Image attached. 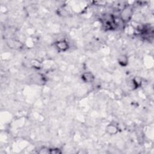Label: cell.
Instances as JSON below:
<instances>
[{
    "mask_svg": "<svg viewBox=\"0 0 154 154\" xmlns=\"http://www.w3.org/2000/svg\"><path fill=\"white\" fill-rule=\"evenodd\" d=\"M55 47L59 51L65 52L69 48V43L66 40H60L55 43Z\"/></svg>",
    "mask_w": 154,
    "mask_h": 154,
    "instance_id": "obj_1",
    "label": "cell"
},
{
    "mask_svg": "<svg viewBox=\"0 0 154 154\" xmlns=\"http://www.w3.org/2000/svg\"><path fill=\"white\" fill-rule=\"evenodd\" d=\"M82 80L85 83H92L95 80V76L90 72H84L81 75Z\"/></svg>",
    "mask_w": 154,
    "mask_h": 154,
    "instance_id": "obj_2",
    "label": "cell"
},
{
    "mask_svg": "<svg viewBox=\"0 0 154 154\" xmlns=\"http://www.w3.org/2000/svg\"><path fill=\"white\" fill-rule=\"evenodd\" d=\"M133 12H132V9L130 7H127L126 9H125L123 11L122 13V20L124 22H127L129 21L131 18V16H132Z\"/></svg>",
    "mask_w": 154,
    "mask_h": 154,
    "instance_id": "obj_3",
    "label": "cell"
},
{
    "mask_svg": "<svg viewBox=\"0 0 154 154\" xmlns=\"http://www.w3.org/2000/svg\"><path fill=\"white\" fill-rule=\"evenodd\" d=\"M106 129H107V131L108 132V133H109L111 135L116 134L119 131V128H117V127L115 125H113V124L108 125Z\"/></svg>",
    "mask_w": 154,
    "mask_h": 154,
    "instance_id": "obj_4",
    "label": "cell"
},
{
    "mask_svg": "<svg viewBox=\"0 0 154 154\" xmlns=\"http://www.w3.org/2000/svg\"><path fill=\"white\" fill-rule=\"evenodd\" d=\"M119 64L122 67L126 66L128 64V58L127 55H122L118 58Z\"/></svg>",
    "mask_w": 154,
    "mask_h": 154,
    "instance_id": "obj_5",
    "label": "cell"
},
{
    "mask_svg": "<svg viewBox=\"0 0 154 154\" xmlns=\"http://www.w3.org/2000/svg\"><path fill=\"white\" fill-rule=\"evenodd\" d=\"M61 151L58 148H54V149H49V153L51 154H59L61 153Z\"/></svg>",
    "mask_w": 154,
    "mask_h": 154,
    "instance_id": "obj_6",
    "label": "cell"
},
{
    "mask_svg": "<svg viewBox=\"0 0 154 154\" xmlns=\"http://www.w3.org/2000/svg\"><path fill=\"white\" fill-rule=\"evenodd\" d=\"M39 153H49V149L43 147L39 152Z\"/></svg>",
    "mask_w": 154,
    "mask_h": 154,
    "instance_id": "obj_7",
    "label": "cell"
}]
</instances>
